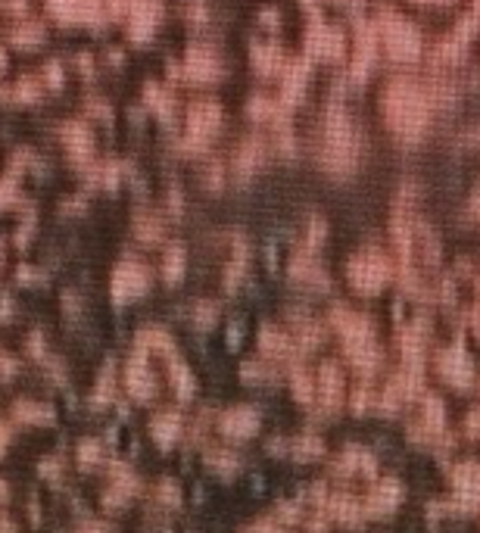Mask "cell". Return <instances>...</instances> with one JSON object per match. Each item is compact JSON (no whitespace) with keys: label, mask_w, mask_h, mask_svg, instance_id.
Returning <instances> with one entry per match:
<instances>
[{"label":"cell","mask_w":480,"mask_h":533,"mask_svg":"<svg viewBox=\"0 0 480 533\" xmlns=\"http://www.w3.org/2000/svg\"><path fill=\"white\" fill-rule=\"evenodd\" d=\"M41 31H44V25L35 22V19H28V22H22L16 31H13V38H19V41H22V38H35V35H41Z\"/></svg>","instance_id":"3957f363"},{"label":"cell","mask_w":480,"mask_h":533,"mask_svg":"<svg viewBox=\"0 0 480 533\" xmlns=\"http://www.w3.org/2000/svg\"><path fill=\"white\" fill-rule=\"evenodd\" d=\"M50 6L63 16H97L100 13V0H50Z\"/></svg>","instance_id":"6da1fadb"},{"label":"cell","mask_w":480,"mask_h":533,"mask_svg":"<svg viewBox=\"0 0 480 533\" xmlns=\"http://www.w3.org/2000/svg\"><path fill=\"white\" fill-rule=\"evenodd\" d=\"M63 134H66L69 140H72V147L75 150H85L88 144H91V131H88L85 125H81V122H66V128H63Z\"/></svg>","instance_id":"7a4b0ae2"}]
</instances>
